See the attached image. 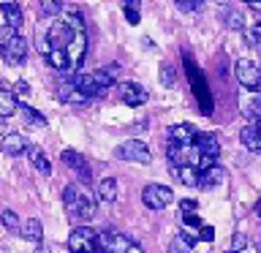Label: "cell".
<instances>
[{
  "instance_id": "cell-1",
  "label": "cell",
  "mask_w": 261,
  "mask_h": 253,
  "mask_svg": "<svg viewBox=\"0 0 261 253\" xmlns=\"http://www.w3.org/2000/svg\"><path fill=\"white\" fill-rule=\"evenodd\" d=\"M63 204L73 220H90L95 215V196L85 183H71L63 191Z\"/></svg>"
},
{
  "instance_id": "cell-2",
  "label": "cell",
  "mask_w": 261,
  "mask_h": 253,
  "mask_svg": "<svg viewBox=\"0 0 261 253\" xmlns=\"http://www.w3.org/2000/svg\"><path fill=\"white\" fill-rule=\"evenodd\" d=\"M95 245L101 253H144L142 245H136L134 240H128V237L120 234V232H112V229L95 234Z\"/></svg>"
},
{
  "instance_id": "cell-3",
  "label": "cell",
  "mask_w": 261,
  "mask_h": 253,
  "mask_svg": "<svg viewBox=\"0 0 261 253\" xmlns=\"http://www.w3.org/2000/svg\"><path fill=\"white\" fill-rule=\"evenodd\" d=\"M120 161H130V163H150L152 161V153L150 147L144 142H139V139H128V142H122L117 150H114Z\"/></svg>"
},
{
  "instance_id": "cell-4",
  "label": "cell",
  "mask_w": 261,
  "mask_h": 253,
  "mask_svg": "<svg viewBox=\"0 0 261 253\" xmlns=\"http://www.w3.org/2000/svg\"><path fill=\"white\" fill-rule=\"evenodd\" d=\"M73 30L65 19H55L52 24L46 28V33H44V38H46V44H49V49H65L71 44V38H73Z\"/></svg>"
},
{
  "instance_id": "cell-5",
  "label": "cell",
  "mask_w": 261,
  "mask_h": 253,
  "mask_svg": "<svg viewBox=\"0 0 261 253\" xmlns=\"http://www.w3.org/2000/svg\"><path fill=\"white\" fill-rule=\"evenodd\" d=\"M142 201H144V207H150V210H163L174 201V193H171V188H166V185L152 183V185H144Z\"/></svg>"
},
{
  "instance_id": "cell-6",
  "label": "cell",
  "mask_w": 261,
  "mask_h": 253,
  "mask_svg": "<svg viewBox=\"0 0 261 253\" xmlns=\"http://www.w3.org/2000/svg\"><path fill=\"white\" fill-rule=\"evenodd\" d=\"M68 250L71 253H98L95 232H93V229H87V226L73 229L71 237H68Z\"/></svg>"
},
{
  "instance_id": "cell-7",
  "label": "cell",
  "mask_w": 261,
  "mask_h": 253,
  "mask_svg": "<svg viewBox=\"0 0 261 253\" xmlns=\"http://www.w3.org/2000/svg\"><path fill=\"white\" fill-rule=\"evenodd\" d=\"M234 77L242 87H248V90L261 87V68L253 60H237L234 63Z\"/></svg>"
},
{
  "instance_id": "cell-8",
  "label": "cell",
  "mask_w": 261,
  "mask_h": 253,
  "mask_svg": "<svg viewBox=\"0 0 261 253\" xmlns=\"http://www.w3.org/2000/svg\"><path fill=\"white\" fill-rule=\"evenodd\" d=\"M0 55H3V60L8 65H22L24 57H28V41H24L19 33H14V38L0 49Z\"/></svg>"
},
{
  "instance_id": "cell-9",
  "label": "cell",
  "mask_w": 261,
  "mask_h": 253,
  "mask_svg": "<svg viewBox=\"0 0 261 253\" xmlns=\"http://www.w3.org/2000/svg\"><path fill=\"white\" fill-rule=\"evenodd\" d=\"M60 161L79 177V183H85V185L90 183V163L85 161V155H79L76 150H63L60 153Z\"/></svg>"
},
{
  "instance_id": "cell-10",
  "label": "cell",
  "mask_w": 261,
  "mask_h": 253,
  "mask_svg": "<svg viewBox=\"0 0 261 253\" xmlns=\"http://www.w3.org/2000/svg\"><path fill=\"white\" fill-rule=\"evenodd\" d=\"M65 55H68L71 71H73V68H79L82 60H85V55H87V36H85V30H76V33H73L71 44L65 46Z\"/></svg>"
},
{
  "instance_id": "cell-11",
  "label": "cell",
  "mask_w": 261,
  "mask_h": 253,
  "mask_svg": "<svg viewBox=\"0 0 261 253\" xmlns=\"http://www.w3.org/2000/svg\"><path fill=\"white\" fill-rule=\"evenodd\" d=\"M117 95H120V101L128 104V106H142V104H147V98H150V93H147L142 85H136V82H122L117 87Z\"/></svg>"
},
{
  "instance_id": "cell-12",
  "label": "cell",
  "mask_w": 261,
  "mask_h": 253,
  "mask_svg": "<svg viewBox=\"0 0 261 253\" xmlns=\"http://www.w3.org/2000/svg\"><path fill=\"white\" fill-rule=\"evenodd\" d=\"M196 134H199V131H196L191 122H179V125H171V128H169V142H171V144L188 147V144H193Z\"/></svg>"
},
{
  "instance_id": "cell-13",
  "label": "cell",
  "mask_w": 261,
  "mask_h": 253,
  "mask_svg": "<svg viewBox=\"0 0 261 253\" xmlns=\"http://www.w3.org/2000/svg\"><path fill=\"white\" fill-rule=\"evenodd\" d=\"M193 147L201 155H210V158H218V155H220V139L215 134H196Z\"/></svg>"
},
{
  "instance_id": "cell-14",
  "label": "cell",
  "mask_w": 261,
  "mask_h": 253,
  "mask_svg": "<svg viewBox=\"0 0 261 253\" xmlns=\"http://www.w3.org/2000/svg\"><path fill=\"white\" fill-rule=\"evenodd\" d=\"M0 150H3L6 155H22L24 150H28V139H24L22 134H3V139H0Z\"/></svg>"
},
{
  "instance_id": "cell-15",
  "label": "cell",
  "mask_w": 261,
  "mask_h": 253,
  "mask_svg": "<svg viewBox=\"0 0 261 253\" xmlns=\"http://www.w3.org/2000/svg\"><path fill=\"white\" fill-rule=\"evenodd\" d=\"M24 153H28V158H30L33 166H36L38 174H44V177L52 174V163H49V158H46L44 153H41V147H36V144H28V150H24Z\"/></svg>"
},
{
  "instance_id": "cell-16",
  "label": "cell",
  "mask_w": 261,
  "mask_h": 253,
  "mask_svg": "<svg viewBox=\"0 0 261 253\" xmlns=\"http://www.w3.org/2000/svg\"><path fill=\"white\" fill-rule=\"evenodd\" d=\"M57 98H60V101H68V104H87L90 101L85 93H79L73 82H60V85H57Z\"/></svg>"
},
{
  "instance_id": "cell-17",
  "label": "cell",
  "mask_w": 261,
  "mask_h": 253,
  "mask_svg": "<svg viewBox=\"0 0 261 253\" xmlns=\"http://www.w3.org/2000/svg\"><path fill=\"white\" fill-rule=\"evenodd\" d=\"M169 171H171V174H174L182 185H188V188H196V185H199V171H196L193 166H188V163H179V166H174V163H171Z\"/></svg>"
},
{
  "instance_id": "cell-18",
  "label": "cell",
  "mask_w": 261,
  "mask_h": 253,
  "mask_svg": "<svg viewBox=\"0 0 261 253\" xmlns=\"http://www.w3.org/2000/svg\"><path fill=\"white\" fill-rule=\"evenodd\" d=\"M114 77H117V63L106 65V68H101V71H93V79H95V85H98V93L109 90V87L114 85Z\"/></svg>"
},
{
  "instance_id": "cell-19",
  "label": "cell",
  "mask_w": 261,
  "mask_h": 253,
  "mask_svg": "<svg viewBox=\"0 0 261 253\" xmlns=\"http://www.w3.org/2000/svg\"><path fill=\"white\" fill-rule=\"evenodd\" d=\"M95 199L103 201V204H112L114 199H117V180H114V177H103L101 185H98V196H95Z\"/></svg>"
},
{
  "instance_id": "cell-20",
  "label": "cell",
  "mask_w": 261,
  "mask_h": 253,
  "mask_svg": "<svg viewBox=\"0 0 261 253\" xmlns=\"http://www.w3.org/2000/svg\"><path fill=\"white\" fill-rule=\"evenodd\" d=\"M223 177H226V171L220 166H210V169L199 171V188H215L218 183H223Z\"/></svg>"
},
{
  "instance_id": "cell-21",
  "label": "cell",
  "mask_w": 261,
  "mask_h": 253,
  "mask_svg": "<svg viewBox=\"0 0 261 253\" xmlns=\"http://www.w3.org/2000/svg\"><path fill=\"white\" fill-rule=\"evenodd\" d=\"M19 234H22L28 242H41V237H44V229H41V220H38V218H30V220H24V223L19 226Z\"/></svg>"
},
{
  "instance_id": "cell-22",
  "label": "cell",
  "mask_w": 261,
  "mask_h": 253,
  "mask_svg": "<svg viewBox=\"0 0 261 253\" xmlns=\"http://www.w3.org/2000/svg\"><path fill=\"white\" fill-rule=\"evenodd\" d=\"M73 85H76V90H79V93H85L87 98H95V95H101V93H98V85H95L93 73H79V77L73 79Z\"/></svg>"
},
{
  "instance_id": "cell-23",
  "label": "cell",
  "mask_w": 261,
  "mask_h": 253,
  "mask_svg": "<svg viewBox=\"0 0 261 253\" xmlns=\"http://www.w3.org/2000/svg\"><path fill=\"white\" fill-rule=\"evenodd\" d=\"M240 139H242V144L248 147L250 153H261V139H258V134H256V125H245L242 131H240Z\"/></svg>"
},
{
  "instance_id": "cell-24",
  "label": "cell",
  "mask_w": 261,
  "mask_h": 253,
  "mask_svg": "<svg viewBox=\"0 0 261 253\" xmlns=\"http://www.w3.org/2000/svg\"><path fill=\"white\" fill-rule=\"evenodd\" d=\"M44 57H46V63L52 65L55 71H71V65H68V55H65V49H49V52H46Z\"/></svg>"
},
{
  "instance_id": "cell-25",
  "label": "cell",
  "mask_w": 261,
  "mask_h": 253,
  "mask_svg": "<svg viewBox=\"0 0 261 253\" xmlns=\"http://www.w3.org/2000/svg\"><path fill=\"white\" fill-rule=\"evenodd\" d=\"M16 106H19L16 95H14V93H8V90H0V120L11 117V114L16 112Z\"/></svg>"
},
{
  "instance_id": "cell-26",
  "label": "cell",
  "mask_w": 261,
  "mask_h": 253,
  "mask_svg": "<svg viewBox=\"0 0 261 253\" xmlns=\"http://www.w3.org/2000/svg\"><path fill=\"white\" fill-rule=\"evenodd\" d=\"M242 114H245L248 120H253V122L261 120V95H258V93H253L248 101L242 104Z\"/></svg>"
},
{
  "instance_id": "cell-27",
  "label": "cell",
  "mask_w": 261,
  "mask_h": 253,
  "mask_svg": "<svg viewBox=\"0 0 261 253\" xmlns=\"http://www.w3.org/2000/svg\"><path fill=\"white\" fill-rule=\"evenodd\" d=\"M16 112H22V117L30 122V125H36V128H46V117L41 112H36L33 106H28V104H22V106H16Z\"/></svg>"
},
{
  "instance_id": "cell-28",
  "label": "cell",
  "mask_w": 261,
  "mask_h": 253,
  "mask_svg": "<svg viewBox=\"0 0 261 253\" xmlns=\"http://www.w3.org/2000/svg\"><path fill=\"white\" fill-rule=\"evenodd\" d=\"M120 3H122V11H125V19L130 24H139V19H142V14H139L142 0H120Z\"/></svg>"
},
{
  "instance_id": "cell-29",
  "label": "cell",
  "mask_w": 261,
  "mask_h": 253,
  "mask_svg": "<svg viewBox=\"0 0 261 253\" xmlns=\"http://www.w3.org/2000/svg\"><path fill=\"white\" fill-rule=\"evenodd\" d=\"M38 8L46 16H57V14H63V0H38Z\"/></svg>"
},
{
  "instance_id": "cell-30",
  "label": "cell",
  "mask_w": 261,
  "mask_h": 253,
  "mask_svg": "<svg viewBox=\"0 0 261 253\" xmlns=\"http://www.w3.org/2000/svg\"><path fill=\"white\" fill-rule=\"evenodd\" d=\"M0 220H3V226L8 229V232H19V215H16L14 210H3L0 212Z\"/></svg>"
},
{
  "instance_id": "cell-31",
  "label": "cell",
  "mask_w": 261,
  "mask_h": 253,
  "mask_svg": "<svg viewBox=\"0 0 261 253\" xmlns=\"http://www.w3.org/2000/svg\"><path fill=\"white\" fill-rule=\"evenodd\" d=\"M174 82H177V71H174V65L163 63V65H161V85H163V87H174Z\"/></svg>"
},
{
  "instance_id": "cell-32",
  "label": "cell",
  "mask_w": 261,
  "mask_h": 253,
  "mask_svg": "<svg viewBox=\"0 0 261 253\" xmlns=\"http://www.w3.org/2000/svg\"><path fill=\"white\" fill-rule=\"evenodd\" d=\"M174 3L182 14H199L204 8V0H174Z\"/></svg>"
},
{
  "instance_id": "cell-33",
  "label": "cell",
  "mask_w": 261,
  "mask_h": 253,
  "mask_svg": "<svg viewBox=\"0 0 261 253\" xmlns=\"http://www.w3.org/2000/svg\"><path fill=\"white\" fill-rule=\"evenodd\" d=\"M226 24H228V28H231V30H242V24H245V16L240 14V11H234V8H226Z\"/></svg>"
},
{
  "instance_id": "cell-34",
  "label": "cell",
  "mask_w": 261,
  "mask_h": 253,
  "mask_svg": "<svg viewBox=\"0 0 261 253\" xmlns=\"http://www.w3.org/2000/svg\"><path fill=\"white\" fill-rule=\"evenodd\" d=\"M182 223H185L188 232H199V226H201L199 212H185V215H182Z\"/></svg>"
},
{
  "instance_id": "cell-35",
  "label": "cell",
  "mask_w": 261,
  "mask_h": 253,
  "mask_svg": "<svg viewBox=\"0 0 261 253\" xmlns=\"http://www.w3.org/2000/svg\"><path fill=\"white\" fill-rule=\"evenodd\" d=\"M196 240H204V242H212V240H215V232H212V226L201 223L199 232H196Z\"/></svg>"
},
{
  "instance_id": "cell-36",
  "label": "cell",
  "mask_w": 261,
  "mask_h": 253,
  "mask_svg": "<svg viewBox=\"0 0 261 253\" xmlns=\"http://www.w3.org/2000/svg\"><path fill=\"white\" fill-rule=\"evenodd\" d=\"M245 245H248V237H245L242 232H237V234L231 237V253H240Z\"/></svg>"
},
{
  "instance_id": "cell-37",
  "label": "cell",
  "mask_w": 261,
  "mask_h": 253,
  "mask_svg": "<svg viewBox=\"0 0 261 253\" xmlns=\"http://www.w3.org/2000/svg\"><path fill=\"white\" fill-rule=\"evenodd\" d=\"M14 33H16L14 28H8V24H0V49H3L8 41L14 38Z\"/></svg>"
},
{
  "instance_id": "cell-38",
  "label": "cell",
  "mask_w": 261,
  "mask_h": 253,
  "mask_svg": "<svg viewBox=\"0 0 261 253\" xmlns=\"http://www.w3.org/2000/svg\"><path fill=\"white\" fill-rule=\"evenodd\" d=\"M14 95H16V98H28V95H30V85H28L24 79H19V82L14 85Z\"/></svg>"
},
{
  "instance_id": "cell-39",
  "label": "cell",
  "mask_w": 261,
  "mask_h": 253,
  "mask_svg": "<svg viewBox=\"0 0 261 253\" xmlns=\"http://www.w3.org/2000/svg\"><path fill=\"white\" fill-rule=\"evenodd\" d=\"M250 41H253V44H256V46L261 49V22L250 28Z\"/></svg>"
},
{
  "instance_id": "cell-40",
  "label": "cell",
  "mask_w": 261,
  "mask_h": 253,
  "mask_svg": "<svg viewBox=\"0 0 261 253\" xmlns=\"http://www.w3.org/2000/svg\"><path fill=\"white\" fill-rule=\"evenodd\" d=\"M179 210H182V215L185 212H196V201L193 199H182L179 201Z\"/></svg>"
},
{
  "instance_id": "cell-41",
  "label": "cell",
  "mask_w": 261,
  "mask_h": 253,
  "mask_svg": "<svg viewBox=\"0 0 261 253\" xmlns=\"http://www.w3.org/2000/svg\"><path fill=\"white\" fill-rule=\"evenodd\" d=\"M11 8H19V6H16V0H0V11H11Z\"/></svg>"
},
{
  "instance_id": "cell-42",
  "label": "cell",
  "mask_w": 261,
  "mask_h": 253,
  "mask_svg": "<svg viewBox=\"0 0 261 253\" xmlns=\"http://www.w3.org/2000/svg\"><path fill=\"white\" fill-rule=\"evenodd\" d=\"M245 3H250L253 8H261V0H245Z\"/></svg>"
},
{
  "instance_id": "cell-43",
  "label": "cell",
  "mask_w": 261,
  "mask_h": 253,
  "mask_svg": "<svg viewBox=\"0 0 261 253\" xmlns=\"http://www.w3.org/2000/svg\"><path fill=\"white\" fill-rule=\"evenodd\" d=\"M36 253H49V250H46V245H38V250H36Z\"/></svg>"
},
{
  "instance_id": "cell-44",
  "label": "cell",
  "mask_w": 261,
  "mask_h": 253,
  "mask_svg": "<svg viewBox=\"0 0 261 253\" xmlns=\"http://www.w3.org/2000/svg\"><path fill=\"white\" fill-rule=\"evenodd\" d=\"M0 134H6V120H0Z\"/></svg>"
},
{
  "instance_id": "cell-45",
  "label": "cell",
  "mask_w": 261,
  "mask_h": 253,
  "mask_svg": "<svg viewBox=\"0 0 261 253\" xmlns=\"http://www.w3.org/2000/svg\"><path fill=\"white\" fill-rule=\"evenodd\" d=\"M256 212H258V218H261V201H258V207H256Z\"/></svg>"
},
{
  "instance_id": "cell-46",
  "label": "cell",
  "mask_w": 261,
  "mask_h": 253,
  "mask_svg": "<svg viewBox=\"0 0 261 253\" xmlns=\"http://www.w3.org/2000/svg\"><path fill=\"white\" fill-rule=\"evenodd\" d=\"M226 253H231V250H226Z\"/></svg>"
}]
</instances>
